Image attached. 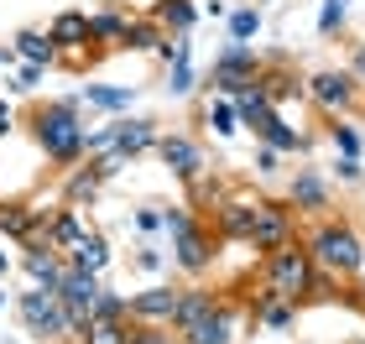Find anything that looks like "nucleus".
Returning a JSON list of instances; mask_svg holds the SVG:
<instances>
[{"instance_id":"1","label":"nucleus","mask_w":365,"mask_h":344,"mask_svg":"<svg viewBox=\"0 0 365 344\" xmlns=\"http://www.w3.org/2000/svg\"><path fill=\"white\" fill-rule=\"evenodd\" d=\"M26 136L37 141V152L53 162V172H68L84 162V141H89V125H84V105L78 94H58V100H37L26 110Z\"/></svg>"},{"instance_id":"2","label":"nucleus","mask_w":365,"mask_h":344,"mask_svg":"<svg viewBox=\"0 0 365 344\" xmlns=\"http://www.w3.org/2000/svg\"><path fill=\"white\" fill-rule=\"evenodd\" d=\"M297 240L308 245L313 266H319L324 276H334V282H350L360 256H365V235L344 219V214H324V219H308L303 229H297Z\"/></svg>"},{"instance_id":"3","label":"nucleus","mask_w":365,"mask_h":344,"mask_svg":"<svg viewBox=\"0 0 365 344\" xmlns=\"http://www.w3.org/2000/svg\"><path fill=\"white\" fill-rule=\"evenodd\" d=\"M256 282L267 287V292H277V298L308 308L313 303V287H319V266H313V256H308L303 240H287V245H277V251L261 256Z\"/></svg>"},{"instance_id":"4","label":"nucleus","mask_w":365,"mask_h":344,"mask_svg":"<svg viewBox=\"0 0 365 344\" xmlns=\"http://www.w3.org/2000/svg\"><path fill=\"white\" fill-rule=\"evenodd\" d=\"M16 318H21V329L37 344H78V323L63 308L58 287H31L26 282V292H16Z\"/></svg>"},{"instance_id":"5","label":"nucleus","mask_w":365,"mask_h":344,"mask_svg":"<svg viewBox=\"0 0 365 344\" xmlns=\"http://www.w3.org/2000/svg\"><path fill=\"white\" fill-rule=\"evenodd\" d=\"M303 100L329 120V115H355L360 100H365V89L350 78V68H339V63H324V68L303 73Z\"/></svg>"},{"instance_id":"6","label":"nucleus","mask_w":365,"mask_h":344,"mask_svg":"<svg viewBox=\"0 0 365 344\" xmlns=\"http://www.w3.org/2000/svg\"><path fill=\"white\" fill-rule=\"evenodd\" d=\"M256 73H261V53H256V42H225L220 53H214L209 63V73H204V94H225V100H235L240 89H251L256 84Z\"/></svg>"},{"instance_id":"7","label":"nucleus","mask_w":365,"mask_h":344,"mask_svg":"<svg viewBox=\"0 0 365 344\" xmlns=\"http://www.w3.org/2000/svg\"><path fill=\"white\" fill-rule=\"evenodd\" d=\"M220 235L209 229V219L198 214L182 235L168 240V261H173V271L178 276H188V282H209V271H214V261H220Z\"/></svg>"},{"instance_id":"8","label":"nucleus","mask_w":365,"mask_h":344,"mask_svg":"<svg viewBox=\"0 0 365 344\" xmlns=\"http://www.w3.org/2000/svg\"><path fill=\"white\" fill-rule=\"evenodd\" d=\"M282 199H287V209L297 219H324L334 214V177H329L324 167H313V162H297V167L287 172V183H282Z\"/></svg>"},{"instance_id":"9","label":"nucleus","mask_w":365,"mask_h":344,"mask_svg":"<svg viewBox=\"0 0 365 344\" xmlns=\"http://www.w3.org/2000/svg\"><path fill=\"white\" fill-rule=\"evenodd\" d=\"M245 323H251L245 303H235L230 292H220L209 313L198 318L188 334H178V344H240V329H245ZM251 329H256V323H251Z\"/></svg>"},{"instance_id":"10","label":"nucleus","mask_w":365,"mask_h":344,"mask_svg":"<svg viewBox=\"0 0 365 344\" xmlns=\"http://www.w3.org/2000/svg\"><path fill=\"white\" fill-rule=\"evenodd\" d=\"M297 214L287 209V199H267L261 193L256 199V214H251V235H245V245H251L256 256H267V251H277V245H287V240H297Z\"/></svg>"},{"instance_id":"11","label":"nucleus","mask_w":365,"mask_h":344,"mask_svg":"<svg viewBox=\"0 0 365 344\" xmlns=\"http://www.w3.org/2000/svg\"><path fill=\"white\" fill-rule=\"evenodd\" d=\"M157 162L168 167L178 183H188V177H198V172H209V146L193 136V130H162L157 136Z\"/></svg>"},{"instance_id":"12","label":"nucleus","mask_w":365,"mask_h":344,"mask_svg":"<svg viewBox=\"0 0 365 344\" xmlns=\"http://www.w3.org/2000/svg\"><path fill=\"white\" fill-rule=\"evenodd\" d=\"M256 188H225V199L209 209V229L220 235L225 245H245L251 235V214H256Z\"/></svg>"},{"instance_id":"13","label":"nucleus","mask_w":365,"mask_h":344,"mask_svg":"<svg viewBox=\"0 0 365 344\" xmlns=\"http://www.w3.org/2000/svg\"><path fill=\"white\" fill-rule=\"evenodd\" d=\"M178 292H182V282H173V276H152L141 292H125V318L130 323H173Z\"/></svg>"},{"instance_id":"14","label":"nucleus","mask_w":365,"mask_h":344,"mask_svg":"<svg viewBox=\"0 0 365 344\" xmlns=\"http://www.w3.org/2000/svg\"><path fill=\"white\" fill-rule=\"evenodd\" d=\"M162 136V120H152V115H110V152L125 157V162H141L146 152L157 146Z\"/></svg>"},{"instance_id":"15","label":"nucleus","mask_w":365,"mask_h":344,"mask_svg":"<svg viewBox=\"0 0 365 344\" xmlns=\"http://www.w3.org/2000/svg\"><path fill=\"white\" fill-rule=\"evenodd\" d=\"M256 89L282 110L287 100H303V73H297V63L287 53H267L261 58V73H256Z\"/></svg>"},{"instance_id":"16","label":"nucleus","mask_w":365,"mask_h":344,"mask_svg":"<svg viewBox=\"0 0 365 344\" xmlns=\"http://www.w3.org/2000/svg\"><path fill=\"white\" fill-rule=\"evenodd\" d=\"M16 266L26 271V282L31 287H58L63 282V271H68V256L63 251H53L42 235H31V240H21V256H16Z\"/></svg>"},{"instance_id":"17","label":"nucleus","mask_w":365,"mask_h":344,"mask_svg":"<svg viewBox=\"0 0 365 344\" xmlns=\"http://www.w3.org/2000/svg\"><path fill=\"white\" fill-rule=\"evenodd\" d=\"M130 16H136V6H125V0H105L99 11H89V47H94L99 58L120 53V37H125Z\"/></svg>"},{"instance_id":"18","label":"nucleus","mask_w":365,"mask_h":344,"mask_svg":"<svg viewBox=\"0 0 365 344\" xmlns=\"http://www.w3.org/2000/svg\"><path fill=\"white\" fill-rule=\"evenodd\" d=\"M99 292H105V276H94V271H84V266H68V271H63V282H58V298H63V308L73 313L78 329H84L89 308L99 303Z\"/></svg>"},{"instance_id":"19","label":"nucleus","mask_w":365,"mask_h":344,"mask_svg":"<svg viewBox=\"0 0 365 344\" xmlns=\"http://www.w3.org/2000/svg\"><path fill=\"white\" fill-rule=\"evenodd\" d=\"M251 141H261V146H272V152H282V157H308V146H313V136L303 125H292V120H282V110H272L267 120H261L256 130H251Z\"/></svg>"},{"instance_id":"20","label":"nucleus","mask_w":365,"mask_h":344,"mask_svg":"<svg viewBox=\"0 0 365 344\" xmlns=\"http://www.w3.org/2000/svg\"><path fill=\"white\" fill-rule=\"evenodd\" d=\"M58 177H63V204H73V209H94V204H99V193H105V183H110V177L99 172V162H94V157H84L78 167L58 172Z\"/></svg>"},{"instance_id":"21","label":"nucleus","mask_w":365,"mask_h":344,"mask_svg":"<svg viewBox=\"0 0 365 344\" xmlns=\"http://www.w3.org/2000/svg\"><path fill=\"white\" fill-rule=\"evenodd\" d=\"M214 298H220V287H214V282H182V292H178V308H173V323H168V329H173V334H188L193 323H198V318H204L209 308H214Z\"/></svg>"},{"instance_id":"22","label":"nucleus","mask_w":365,"mask_h":344,"mask_svg":"<svg viewBox=\"0 0 365 344\" xmlns=\"http://www.w3.org/2000/svg\"><path fill=\"white\" fill-rule=\"evenodd\" d=\"M146 16H152L168 37H193V26H198V16H204V11H198V0H152Z\"/></svg>"},{"instance_id":"23","label":"nucleus","mask_w":365,"mask_h":344,"mask_svg":"<svg viewBox=\"0 0 365 344\" xmlns=\"http://www.w3.org/2000/svg\"><path fill=\"white\" fill-rule=\"evenodd\" d=\"M47 37L58 42V53H73V47H89V11L84 6H63L47 21Z\"/></svg>"},{"instance_id":"24","label":"nucleus","mask_w":365,"mask_h":344,"mask_svg":"<svg viewBox=\"0 0 365 344\" xmlns=\"http://www.w3.org/2000/svg\"><path fill=\"white\" fill-rule=\"evenodd\" d=\"M63 256H68V266H84V271H94V276H105V271H110V261H115V251H110V240L99 235L94 224H89L84 235H78V240L68 245V251H63Z\"/></svg>"},{"instance_id":"25","label":"nucleus","mask_w":365,"mask_h":344,"mask_svg":"<svg viewBox=\"0 0 365 344\" xmlns=\"http://www.w3.org/2000/svg\"><path fill=\"white\" fill-rule=\"evenodd\" d=\"M31 235H42L37 229V204L31 199H0V240H31ZM47 240V235H42Z\"/></svg>"},{"instance_id":"26","label":"nucleus","mask_w":365,"mask_h":344,"mask_svg":"<svg viewBox=\"0 0 365 344\" xmlns=\"http://www.w3.org/2000/svg\"><path fill=\"white\" fill-rule=\"evenodd\" d=\"M73 94H78L84 110H99V115H125L130 105H136V84H84Z\"/></svg>"},{"instance_id":"27","label":"nucleus","mask_w":365,"mask_h":344,"mask_svg":"<svg viewBox=\"0 0 365 344\" xmlns=\"http://www.w3.org/2000/svg\"><path fill=\"white\" fill-rule=\"evenodd\" d=\"M198 84H204V73H198V63H193V42L178 37V53L168 63V94L173 100H188V94H198Z\"/></svg>"},{"instance_id":"28","label":"nucleus","mask_w":365,"mask_h":344,"mask_svg":"<svg viewBox=\"0 0 365 344\" xmlns=\"http://www.w3.org/2000/svg\"><path fill=\"white\" fill-rule=\"evenodd\" d=\"M11 47H16V58H21V63H37V68H47V73L58 68V42L47 37V26H21L11 37Z\"/></svg>"},{"instance_id":"29","label":"nucleus","mask_w":365,"mask_h":344,"mask_svg":"<svg viewBox=\"0 0 365 344\" xmlns=\"http://www.w3.org/2000/svg\"><path fill=\"white\" fill-rule=\"evenodd\" d=\"M84 229H89L84 209H73V204H53V219H47V245H53V251H68V245L84 235Z\"/></svg>"},{"instance_id":"30","label":"nucleus","mask_w":365,"mask_h":344,"mask_svg":"<svg viewBox=\"0 0 365 344\" xmlns=\"http://www.w3.org/2000/svg\"><path fill=\"white\" fill-rule=\"evenodd\" d=\"M324 136H329V146H334V157H365V130L350 120V115H329Z\"/></svg>"},{"instance_id":"31","label":"nucleus","mask_w":365,"mask_h":344,"mask_svg":"<svg viewBox=\"0 0 365 344\" xmlns=\"http://www.w3.org/2000/svg\"><path fill=\"white\" fill-rule=\"evenodd\" d=\"M162 37H168V31H162V26H157V21H152L146 11H136V16L125 21L120 53H157V42H162Z\"/></svg>"},{"instance_id":"32","label":"nucleus","mask_w":365,"mask_h":344,"mask_svg":"<svg viewBox=\"0 0 365 344\" xmlns=\"http://www.w3.org/2000/svg\"><path fill=\"white\" fill-rule=\"evenodd\" d=\"M225 26H230V42H256L261 26H267V11H261L256 0H245V6H230Z\"/></svg>"},{"instance_id":"33","label":"nucleus","mask_w":365,"mask_h":344,"mask_svg":"<svg viewBox=\"0 0 365 344\" xmlns=\"http://www.w3.org/2000/svg\"><path fill=\"white\" fill-rule=\"evenodd\" d=\"M204 120H209V130H214L220 141L240 136V115H235V100H225V94H204Z\"/></svg>"},{"instance_id":"34","label":"nucleus","mask_w":365,"mask_h":344,"mask_svg":"<svg viewBox=\"0 0 365 344\" xmlns=\"http://www.w3.org/2000/svg\"><path fill=\"white\" fill-rule=\"evenodd\" d=\"M182 188H188V199H182V204H188L193 214H204V219H209V209L225 199V188H230V183H220V177H209V172H198V177H188Z\"/></svg>"},{"instance_id":"35","label":"nucleus","mask_w":365,"mask_h":344,"mask_svg":"<svg viewBox=\"0 0 365 344\" xmlns=\"http://www.w3.org/2000/svg\"><path fill=\"white\" fill-rule=\"evenodd\" d=\"M272 110H277V105H272V100H267V94H261L256 84L235 94V115H240V130H256V125H261V120H267V115H272Z\"/></svg>"},{"instance_id":"36","label":"nucleus","mask_w":365,"mask_h":344,"mask_svg":"<svg viewBox=\"0 0 365 344\" xmlns=\"http://www.w3.org/2000/svg\"><path fill=\"white\" fill-rule=\"evenodd\" d=\"M130 334V318H89L78 329V344H125Z\"/></svg>"},{"instance_id":"37","label":"nucleus","mask_w":365,"mask_h":344,"mask_svg":"<svg viewBox=\"0 0 365 344\" xmlns=\"http://www.w3.org/2000/svg\"><path fill=\"white\" fill-rule=\"evenodd\" d=\"M350 6H355V0H324V6H319V37L324 42H339L344 37V26H350Z\"/></svg>"},{"instance_id":"38","label":"nucleus","mask_w":365,"mask_h":344,"mask_svg":"<svg viewBox=\"0 0 365 344\" xmlns=\"http://www.w3.org/2000/svg\"><path fill=\"white\" fill-rule=\"evenodd\" d=\"M42 78H47V68H37V63H16L11 73H0V89H6V94H37Z\"/></svg>"},{"instance_id":"39","label":"nucleus","mask_w":365,"mask_h":344,"mask_svg":"<svg viewBox=\"0 0 365 344\" xmlns=\"http://www.w3.org/2000/svg\"><path fill=\"white\" fill-rule=\"evenodd\" d=\"M130 266H136L141 276H168L173 271V261H168V251H162V245H136V251H130Z\"/></svg>"},{"instance_id":"40","label":"nucleus","mask_w":365,"mask_h":344,"mask_svg":"<svg viewBox=\"0 0 365 344\" xmlns=\"http://www.w3.org/2000/svg\"><path fill=\"white\" fill-rule=\"evenodd\" d=\"M198 214L188 204H162V240H173V235H182V229H188Z\"/></svg>"},{"instance_id":"41","label":"nucleus","mask_w":365,"mask_h":344,"mask_svg":"<svg viewBox=\"0 0 365 344\" xmlns=\"http://www.w3.org/2000/svg\"><path fill=\"white\" fill-rule=\"evenodd\" d=\"M125 344H178V334L168 329V323H130Z\"/></svg>"},{"instance_id":"42","label":"nucleus","mask_w":365,"mask_h":344,"mask_svg":"<svg viewBox=\"0 0 365 344\" xmlns=\"http://www.w3.org/2000/svg\"><path fill=\"white\" fill-rule=\"evenodd\" d=\"M89 318H125V292L105 287V292H99V303L89 308ZM89 318H84V323H89Z\"/></svg>"},{"instance_id":"43","label":"nucleus","mask_w":365,"mask_h":344,"mask_svg":"<svg viewBox=\"0 0 365 344\" xmlns=\"http://www.w3.org/2000/svg\"><path fill=\"white\" fill-rule=\"evenodd\" d=\"M334 183L360 188L365 183V157H334Z\"/></svg>"},{"instance_id":"44","label":"nucleus","mask_w":365,"mask_h":344,"mask_svg":"<svg viewBox=\"0 0 365 344\" xmlns=\"http://www.w3.org/2000/svg\"><path fill=\"white\" fill-rule=\"evenodd\" d=\"M130 224H136L141 235H162V204H141L136 214H130Z\"/></svg>"},{"instance_id":"45","label":"nucleus","mask_w":365,"mask_h":344,"mask_svg":"<svg viewBox=\"0 0 365 344\" xmlns=\"http://www.w3.org/2000/svg\"><path fill=\"white\" fill-rule=\"evenodd\" d=\"M282 162H287L282 152H272V146H261V141H256V177H277V172H282Z\"/></svg>"},{"instance_id":"46","label":"nucleus","mask_w":365,"mask_h":344,"mask_svg":"<svg viewBox=\"0 0 365 344\" xmlns=\"http://www.w3.org/2000/svg\"><path fill=\"white\" fill-rule=\"evenodd\" d=\"M344 68H350V78L365 89V37H355V42H350V58H344Z\"/></svg>"},{"instance_id":"47","label":"nucleus","mask_w":365,"mask_h":344,"mask_svg":"<svg viewBox=\"0 0 365 344\" xmlns=\"http://www.w3.org/2000/svg\"><path fill=\"white\" fill-rule=\"evenodd\" d=\"M16 130V110H11V100H0V141H6Z\"/></svg>"},{"instance_id":"48","label":"nucleus","mask_w":365,"mask_h":344,"mask_svg":"<svg viewBox=\"0 0 365 344\" xmlns=\"http://www.w3.org/2000/svg\"><path fill=\"white\" fill-rule=\"evenodd\" d=\"M16 63H21V58H16V47H11V42H0V73H11Z\"/></svg>"},{"instance_id":"49","label":"nucleus","mask_w":365,"mask_h":344,"mask_svg":"<svg viewBox=\"0 0 365 344\" xmlns=\"http://www.w3.org/2000/svg\"><path fill=\"white\" fill-rule=\"evenodd\" d=\"M350 282H355L350 292H360V298H365V256H360V266H355V276H350Z\"/></svg>"},{"instance_id":"50","label":"nucleus","mask_w":365,"mask_h":344,"mask_svg":"<svg viewBox=\"0 0 365 344\" xmlns=\"http://www.w3.org/2000/svg\"><path fill=\"white\" fill-rule=\"evenodd\" d=\"M198 11H209V16H230V6H225V0H204Z\"/></svg>"},{"instance_id":"51","label":"nucleus","mask_w":365,"mask_h":344,"mask_svg":"<svg viewBox=\"0 0 365 344\" xmlns=\"http://www.w3.org/2000/svg\"><path fill=\"white\" fill-rule=\"evenodd\" d=\"M16 266V261H11V251H0V282H6V271Z\"/></svg>"},{"instance_id":"52","label":"nucleus","mask_w":365,"mask_h":344,"mask_svg":"<svg viewBox=\"0 0 365 344\" xmlns=\"http://www.w3.org/2000/svg\"><path fill=\"white\" fill-rule=\"evenodd\" d=\"M6 308H11V292H6V287H0V313H6Z\"/></svg>"},{"instance_id":"53","label":"nucleus","mask_w":365,"mask_h":344,"mask_svg":"<svg viewBox=\"0 0 365 344\" xmlns=\"http://www.w3.org/2000/svg\"><path fill=\"white\" fill-rule=\"evenodd\" d=\"M355 344H365V339H355Z\"/></svg>"},{"instance_id":"54","label":"nucleus","mask_w":365,"mask_h":344,"mask_svg":"<svg viewBox=\"0 0 365 344\" xmlns=\"http://www.w3.org/2000/svg\"><path fill=\"white\" fill-rule=\"evenodd\" d=\"M360 188H365V183H360Z\"/></svg>"}]
</instances>
